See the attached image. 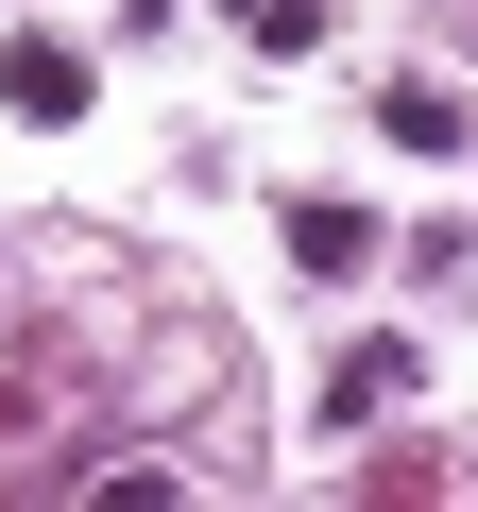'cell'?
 <instances>
[{
    "mask_svg": "<svg viewBox=\"0 0 478 512\" xmlns=\"http://www.w3.org/2000/svg\"><path fill=\"white\" fill-rule=\"evenodd\" d=\"M0 103H18V120H86V52L69 35H18V52H0Z\"/></svg>",
    "mask_w": 478,
    "mask_h": 512,
    "instance_id": "6da1fadb",
    "label": "cell"
},
{
    "mask_svg": "<svg viewBox=\"0 0 478 512\" xmlns=\"http://www.w3.org/2000/svg\"><path fill=\"white\" fill-rule=\"evenodd\" d=\"M393 393H410V342H359V359L325 376V427H359V410H393Z\"/></svg>",
    "mask_w": 478,
    "mask_h": 512,
    "instance_id": "7a4b0ae2",
    "label": "cell"
},
{
    "mask_svg": "<svg viewBox=\"0 0 478 512\" xmlns=\"http://www.w3.org/2000/svg\"><path fill=\"white\" fill-rule=\"evenodd\" d=\"M291 256H308V274H359L376 222H359V205H291Z\"/></svg>",
    "mask_w": 478,
    "mask_h": 512,
    "instance_id": "3957f363",
    "label": "cell"
},
{
    "mask_svg": "<svg viewBox=\"0 0 478 512\" xmlns=\"http://www.w3.org/2000/svg\"><path fill=\"white\" fill-rule=\"evenodd\" d=\"M222 18L257 35V52H325V0H222Z\"/></svg>",
    "mask_w": 478,
    "mask_h": 512,
    "instance_id": "277c9868",
    "label": "cell"
},
{
    "mask_svg": "<svg viewBox=\"0 0 478 512\" xmlns=\"http://www.w3.org/2000/svg\"><path fill=\"white\" fill-rule=\"evenodd\" d=\"M376 120H393V137H410V154H461V103H444V86H393V103H376Z\"/></svg>",
    "mask_w": 478,
    "mask_h": 512,
    "instance_id": "5b68a950",
    "label": "cell"
}]
</instances>
